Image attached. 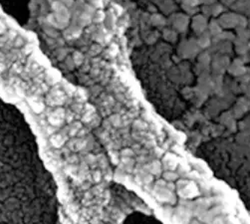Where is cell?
I'll return each instance as SVG.
<instances>
[{
  "mask_svg": "<svg viewBox=\"0 0 250 224\" xmlns=\"http://www.w3.org/2000/svg\"><path fill=\"white\" fill-rule=\"evenodd\" d=\"M180 195L182 196H186V197H192V196L196 195L197 194V189H196V187L194 186V184H192V183H190V184H188V185H185L180 190Z\"/></svg>",
  "mask_w": 250,
  "mask_h": 224,
  "instance_id": "1",
  "label": "cell"
},
{
  "mask_svg": "<svg viewBox=\"0 0 250 224\" xmlns=\"http://www.w3.org/2000/svg\"><path fill=\"white\" fill-rule=\"evenodd\" d=\"M170 194H171V193H170L167 189H165V188H159V187H157V190H156V197H157L159 199L164 200V201L170 200Z\"/></svg>",
  "mask_w": 250,
  "mask_h": 224,
  "instance_id": "2",
  "label": "cell"
},
{
  "mask_svg": "<svg viewBox=\"0 0 250 224\" xmlns=\"http://www.w3.org/2000/svg\"><path fill=\"white\" fill-rule=\"evenodd\" d=\"M51 140H52L53 144H54V145H55L56 148H59V147L61 145L62 143H63V139H62V137L60 136V134L54 136Z\"/></svg>",
  "mask_w": 250,
  "mask_h": 224,
  "instance_id": "3",
  "label": "cell"
},
{
  "mask_svg": "<svg viewBox=\"0 0 250 224\" xmlns=\"http://www.w3.org/2000/svg\"><path fill=\"white\" fill-rule=\"evenodd\" d=\"M151 172H154V173H156V172L159 171V170H160V165H159V163H154V164L151 166Z\"/></svg>",
  "mask_w": 250,
  "mask_h": 224,
  "instance_id": "4",
  "label": "cell"
},
{
  "mask_svg": "<svg viewBox=\"0 0 250 224\" xmlns=\"http://www.w3.org/2000/svg\"><path fill=\"white\" fill-rule=\"evenodd\" d=\"M165 177H166L167 179H174L175 177V175L172 174V173H166V174H165Z\"/></svg>",
  "mask_w": 250,
  "mask_h": 224,
  "instance_id": "5",
  "label": "cell"
},
{
  "mask_svg": "<svg viewBox=\"0 0 250 224\" xmlns=\"http://www.w3.org/2000/svg\"><path fill=\"white\" fill-rule=\"evenodd\" d=\"M100 177H101V174H100L99 172H96V173H95V175H94L95 180H96V181H99V180H100Z\"/></svg>",
  "mask_w": 250,
  "mask_h": 224,
  "instance_id": "6",
  "label": "cell"
}]
</instances>
